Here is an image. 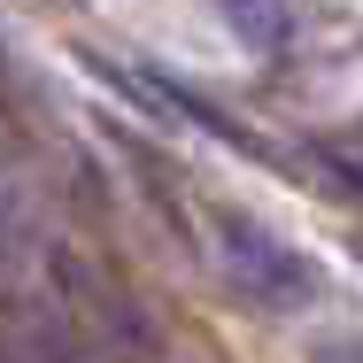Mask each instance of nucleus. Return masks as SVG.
I'll use <instances>...</instances> for the list:
<instances>
[{
    "instance_id": "f257e3e1",
    "label": "nucleus",
    "mask_w": 363,
    "mask_h": 363,
    "mask_svg": "<svg viewBox=\"0 0 363 363\" xmlns=\"http://www.w3.org/2000/svg\"><path fill=\"white\" fill-rule=\"evenodd\" d=\"M217 263H224V279L240 286V301H255V309H309L325 294L317 263L255 217H217Z\"/></svg>"
},
{
    "instance_id": "f03ea898",
    "label": "nucleus",
    "mask_w": 363,
    "mask_h": 363,
    "mask_svg": "<svg viewBox=\"0 0 363 363\" xmlns=\"http://www.w3.org/2000/svg\"><path fill=\"white\" fill-rule=\"evenodd\" d=\"M8 363H77V325L62 294H8Z\"/></svg>"
},
{
    "instance_id": "7ed1b4c3",
    "label": "nucleus",
    "mask_w": 363,
    "mask_h": 363,
    "mask_svg": "<svg viewBox=\"0 0 363 363\" xmlns=\"http://www.w3.org/2000/svg\"><path fill=\"white\" fill-rule=\"evenodd\" d=\"M224 23H232L240 39H255V47H271V55L286 47V31H294V16H286V8H224Z\"/></svg>"
},
{
    "instance_id": "20e7f679",
    "label": "nucleus",
    "mask_w": 363,
    "mask_h": 363,
    "mask_svg": "<svg viewBox=\"0 0 363 363\" xmlns=\"http://www.w3.org/2000/svg\"><path fill=\"white\" fill-rule=\"evenodd\" d=\"M317 363H363V340H317Z\"/></svg>"
}]
</instances>
